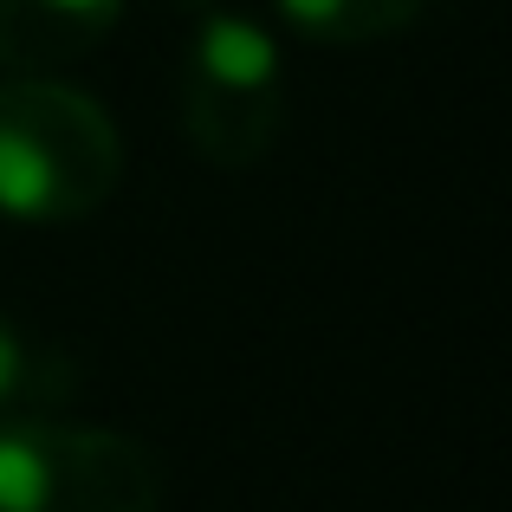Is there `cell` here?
Masks as SVG:
<instances>
[{
	"instance_id": "obj_1",
	"label": "cell",
	"mask_w": 512,
	"mask_h": 512,
	"mask_svg": "<svg viewBox=\"0 0 512 512\" xmlns=\"http://www.w3.org/2000/svg\"><path fill=\"white\" fill-rule=\"evenodd\" d=\"M124 137L111 111L59 78L0 85V214L20 227H65L111 201Z\"/></svg>"
},
{
	"instance_id": "obj_2",
	"label": "cell",
	"mask_w": 512,
	"mask_h": 512,
	"mask_svg": "<svg viewBox=\"0 0 512 512\" xmlns=\"http://www.w3.org/2000/svg\"><path fill=\"white\" fill-rule=\"evenodd\" d=\"M0 512H163V461L117 428L20 415L0 422Z\"/></svg>"
},
{
	"instance_id": "obj_3",
	"label": "cell",
	"mask_w": 512,
	"mask_h": 512,
	"mask_svg": "<svg viewBox=\"0 0 512 512\" xmlns=\"http://www.w3.org/2000/svg\"><path fill=\"white\" fill-rule=\"evenodd\" d=\"M182 130L214 169H253L286 130V72L266 26L208 7L182 59Z\"/></svg>"
},
{
	"instance_id": "obj_4",
	"label": "cell",
	"mask_w": 512,
	"mask_h": 512,
	"mask_svg": "<svg viewBox=\"0 0 512 512\" xmlns=\"http://www.w3.org/2000/svg\"><path fill=\"white\" fill-rule=\"evenodd\" d=\"M124 0H0V65L7 72H46V65L85 59L117 26Z\"/></svg>"
},
{
	"instance_id": "obj_5",
	"label": "cell",
	"mask_w": 512,
	"mask_h": 512,
	"mask_svg": "<svg viewBox=\"0 0 512 512\" xmlns=\"http://www.w3.org/2000/svg\"><path fill=\"white\" fill-rule=\"evenodd\" d=\"M72 389H78V363L52 338L26 331L13 312H0V422L52 415L59 402H72Z\"/></svg>"
},
{
	"instance_id": "obj_6",
	"label": "cell",
	"mask_w": 512,
	"mask_h": 512,
	"mask_svg": "<svg viewBox=\"0 0 512 512\" xmlns=\"http://www.w3.org/2000/svg\"><path fill=\"white\" fill-rule=\"evenodd\" d=\"M292 26L305 39L325 46H363V39H389L422 13V0H279Z\"/></svg>"
},
{
	"instance_id": "obj_7",
	"label": "cell",
	"mask_w": 512,
	"mask_h": 512,
	"mask_svg": "<svg viewBox=\"0 0 512 512\" xmlns=\"http://www.w3.org/2000/svg\"><path fill=\"white\" fill-rule=\"evenodd\" d=\"M169 7H175V13H208L214 0H169Z\"/></svg>"
}]
</instances>
